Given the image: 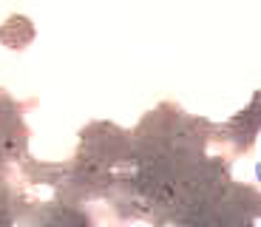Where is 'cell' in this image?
I'll list each match as a JSON object with an SVG mask.
<instances>
[{"instance_id":"obj_1","label":"cell","mask_w":261,"mask_h":227,"mask_svg":"<svg viewBox=\"0 0 261 227\" xmlns=\"http://www.w3.org/2000/svg\"><path fill=\"white\" fill-rule=\"evenodd\" d=\"M255 176H258V182H261V162L255 165Z\"/></svg>"}]
</instances>
